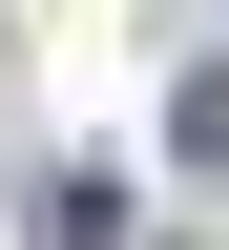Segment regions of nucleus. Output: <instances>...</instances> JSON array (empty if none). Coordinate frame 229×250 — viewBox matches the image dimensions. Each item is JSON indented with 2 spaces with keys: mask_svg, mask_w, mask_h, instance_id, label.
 I'll return each instance as SVG.
<instances>
[{
  "mask_svg": "<svg viewBox=\"0 0 229 250\" xmlns=\"http://www.w3.org/2000/svg\"><path fill=\"white\" fill-rule=\"evenodd\" d=\"M21 229H42V250H125V188H104V167H42V208H21Z\"/></svg>",
  "mask_w": 229,
  "mask_h": 250,
  "instance_id": "obj_1",
  "label": "nucleus"
}]
</instances>
